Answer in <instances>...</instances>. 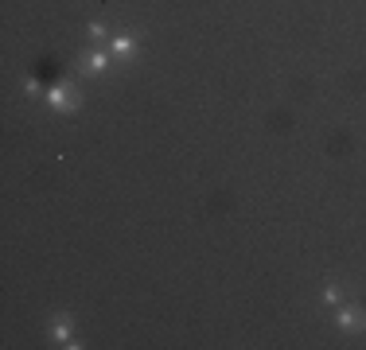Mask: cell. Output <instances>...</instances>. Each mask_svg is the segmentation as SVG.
Wrapping results in <instances>:
<instances>
[{
	"label": "cell",
	"instance_id": "cell-1",
	"mask_svg": "<svg viewBox=\"0 0 366 350\" xmlns=\"http://www.w3.org/2000/svg\"><path fill=\"white\" fill-rule=\"evenodd\" d=\"M335 323L343 331H366V312H362V307H339Z\"/></svg>",
	"mask_w": 366,
	"mask_h": 350
},
{
	"label": "cell",
	"instance_id": "cell-2",
	"mask_svg": "<svg viewBox=\"0 0 366 350\" xmlns=\"http://www.w3.org/2000/svg\"><path fill=\"white\" fill-rule=\"evenodd\" d=\"M47 105L51 110H78V97L70 94V86H51L47 90Z\"/></svg>",
	"mask_w": 366,
	"mask_h": 350
},
{
	"label": "cell",
	"instance_id": "cell-3",
	"mask_svg": "<svg viewBox=\"0 0 366 350\" xmlns=\"http://www.w3.org/2000/svg\"><path fill=\"white\" fill-rule=\"evenodd\" d=\"M51 339L59 346H74V339H70V327H66V319H51Z\"/></svg>",
	"mask_w": 366,
	"mask_h": 350
},
{
	"label": "cell",
	"instance_id": "cell-4",
	"mask_svg": "<svg viewBox=\"0 0 366 350\" xmlns=\"http://www.w3.org/2000/svg\"><path fill=\"white\" fill-rule=\"evenodd\" d=\"M82 66H86V74H102L105 66H110V58H105L102 51H94V55H86V58H82Z\"/></svg>",
	"mask_w": 366,
	"mask_h": 350
},
{
	"label": "cell",
	"instance_id": "cell-5",
	"mask_svg": "<svg viewBox=\"0 0 366 350\" xmlns=\"http://www.w3.org/2000/svg\"><path fill=\"white\" fill-rule=\"evenodd\" d=\"M132 51H137V39H132V36H117V39H113V55H117V58H129Z\"/></svg>",
	"mask_w": 366,
	"mask_h": 350
},
{
	"label": "cell",
	"instance_id": "cell-6",
	"mask_svg": "<svg viewBox=\"0 0 366 350\" xmlns=\"http://www.w3.org/2000/svg\"><path fill=\"white\" fill-rule=\"evenodd\" d=\"M323 299H328V304H339V299H343V292H339V288H323Z\"/></svg>",
	"mask_w": 366,
	"mask_h": 350
},
{
	"label": "cell",
	"instance_id": "cell-7",
	"mask_svg": "<svg viewBox=\"0 0 366 350\" xmlns=\"http://www.w3.org/2000/svg\"><path fill=\"white\" fill-rule=\"evenodd\" d=\"M86 31H90V39H102V36H105V23H98V20H94Z\"/></svg>",
	"mask_w": 366,
	"mask_h": 350
}]
</instances>
